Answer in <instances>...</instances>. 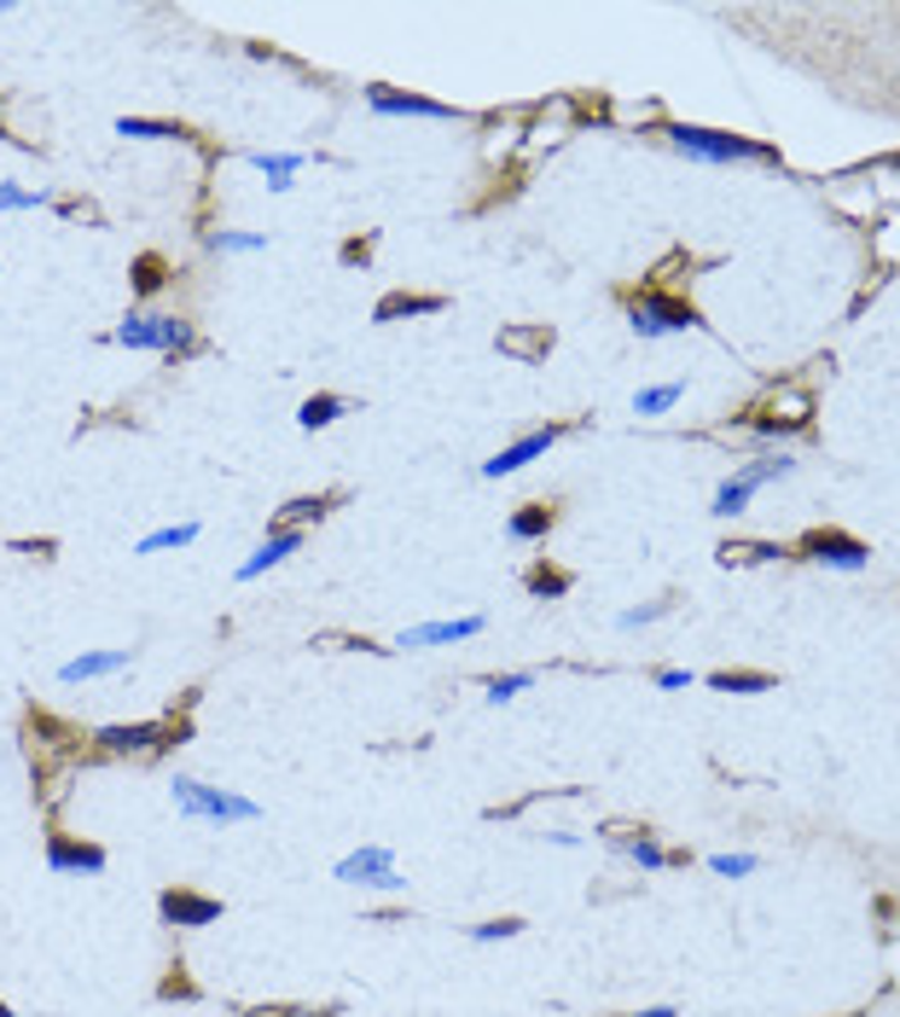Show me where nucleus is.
I'll return each instance as SVG.
<instances>
[{"mask_svg":"<svg viewBox=\"0 0 900 1017\" xmlns=\"http://www.w3.org/2000/svg\"><path fill=\"white\" fill-rule=\"evenodd\" d=\"M169 797H175V808L187 814V820H210V826H251V820H262V808L251 797L221 791V785H198V780H187V773H175V780H169Z\"/></svg>","mask_w":900,"mask_h":1017,"instance_id":"obj_1","label":"nucleus"},{"mask_svg":"<svg viewBox=\"0 0 900 1017\" xmlns=\"http://www.w3.org/2000/svg\"><path fill=\"white\" fill-rule=\"evenodd\" d=\"M291 553H302V529H274V535H268V541H262L251 559L238 564V582H262L268 570H279V564L291 559Z\"/></svg>","mask_w":900,"mask_h":1017,"instance_id":"obj_13","label":"nucleus"},{"mask_svg":"<svg viewBox=\"0 0 900 1017\" xmlns=\"http://www.w3.org/2000/svg\"><path fill=\"white\" fill-rule=\"evenodd\" d=\"M157 913L169 925H180V930H198V925H215L221 919V902H215V895H198V889H163Z\"/></svg>","mask_w":900,"mask_h":1017,"instance_id":"obj_10","label":"nucleus"},{"mask_svg":"<svg viewBox=\"0 0 900 1017\" xmlns=\"http://www.w3.org/2000/svg\"><path fill=\"white\" fill-rule=\"evenodd\" d=\"M755 431H762V436H796L802 424H790V419H779V413H762V419H755Z\"/></svg>","mask_w":900,"mask_h":1017,"instance_id":"obj_37","label":"nucleus"},{"mask_svg":"<svg viewBox=\"0 0 900 1017\" xmlns=\"http://www.w3.org/2000/svg\"><path fill=\"white\" fill-rule=\"evenodd\" d=\"M180 721H111L93 732V744L105 750V756H157V750L180 744Z\"/></svg>","mask_w":900,"mask_h":1017,"instance_id":"obj_4","label":"nucleus"},{"mask_svg":"<svg viewBox=\"0 0 900 1017\" xmlns=\"http://www.w3.org/2000/svg\"><path fill=\"white\" fill-rule=\"evenodd\" d=\"M47 203H58L47 187H12V180H0V210H47Z\"/></svg>","mask_w":900,"mask_h":1017,"instance_id":"obj_30","label":"nucleus"},{"mask_svg":"<svg viewBox=\"0 0 900 1017\" xmlns=\"http://www.w3.org/2000/svg\"><path fill=\"white\" fill-rule=\"evenodd\" d=\"M714 559H721L726 570L732 564H773V559H785V546H773V541H726Z\"/></svg>","mask_w":900,"mask_h":1017,"instance_id":"obj_24","label":"nucleus"},{"mask_svg":"<svg viewBox=\"0 0 900 1017\" xmlns=\"http://www.w3.org/2000/svg\"><path fill=\"white\" fill-rule=\"evenodd\" d=\"M616 838H622V849H627V861L633 866H640V872H663V866H680L686 861V854H674V849H663L657 843V831H616Z\"/></svg>","mask_w":900,"mask_h":1017,"instance_id":"obj_15","label":"nucleus"},{"mask_svg":"<svg viewBox=\"0 0 900 1017\" xmlns=\"http://www.w3.org/2000/svg\"><path fill=\"white\" fill-rule=\"evenodd\" d=\"M366 106L378 117H431V122H459L454 106L442 99H424V93H401V88H366Z\"/></svg>","mask_w":900,"mask_h":1017,"instance_id":"obj_9","label":"nucleus"},{"mask_svg":"<svg viewBox=\"0 0 900 1017\" xmlns=\"http://www.w3.org/2000/svg\"><path fill=\"white\" fill-rule=\"evenodd\" d=\"M116 134H129V140H187L180 122H157V117H116Z\"/></svg>","mask_w":900,"mask_h":1017,"instance_id":"obj_25","label":"nucleus"},{"mask_svg":"<svg viewBox=\"0 0 900 1017\" xmlns=\"http://www.w3.org/2000/svg\"><path fill=\"white\" fill-rule=\"evenodd\" d=\"M558 436H564V424H546V431H529V436H518L511 447H500L495 460H482V477H488V483H500V477H518L529 460H541L546 447H558Z\"/></svg>","mask_w":900,"mask_h":1017,"instance_id":"obj_8","label":"nucleus"},{"mask_svg":"<svg viewBox=\"0 0 900 1017\" xmlns=\"http://www.w3.org/2000/svg\"><path fill=\"white\" fill-rule=\"evenodd\" d=\"M244 1017H337V1012L332 1006H320V1012L314 1006H279V1012H244Z\"/></svg>","mask_w":900,"mask_h":1017,"instance_id":"obj_38","label":"nucleus"},{"mask_svg":"<svg viewBox=\"0 0 900 1017\" xmlns=\"http://www.w3.org/2000/svg\"><path fill=\"white\" fill-rule=\"evenodd\" d=\"M488 628L482 610H465V617H442V622H419V628H401V651H431V645H459V640H477Z\"/></svg>","mask_w":900,"mask_h":1017,"instance_id":"obj_7","label":"nucleus"},{"mask_svg":"<svg viewBox=\"0 0 900 1017\" xmlns=\"http://www.w3.org/2000/svg\"><path fill=\"white\" fill-rule=\"evenodd\" d=\"M129 663H134V651H129V645L81 651V657H70L65 668H58V681H65V686H81V681H105V675H122Z\"/></svg>","mask_w":900,"mask_h":1017,"instance_id":"obj_11","label":"nucleus"},{"mask_svg":"<svg viewBox=\"0 0 900 1017\" xmlns=\"http://www.w3.org/2000/svg\"><path fill=\"white\" fill-rule=\"evenodd\" d=\"M337 884H366V889H401L407 878L396 872V854L384 849V843H360V849H349L337 861V872H332Z\"/></svg>","mask_w":900,"mask_h":1017,"instance_id":"obj_5","label":"nucleus"},{"mask_svg":"<svg viewBox=\"0 0 900 1017\" xmlns=\"http://www.w3.org/2000/svg\"><path fill=\"white\" fill-rule=\"evenodd\" d=\"M523 936V919H488V925H470V942H511Z\"/></svg>","mask_w":900,"mask_h":1017,"instance_id":"obj_36","label":"nucleus"},{"mask_svg":"<svg viewBox=\"0 0 900 1017\" xmlns=\"http://www.w3.org/2000/svg\"><path fill=\"white\" fill-rule=\"evenodd\" d=\"M755 866H762L755 854H709V872H714V878H749Z\"/></svg>","mask_w":900,"mask_h":1017,"instance_id":"obj_35","label":"nucleus"},{"mask_svg":"<svg viewBox=\"0 0 900 1017\" xmlns=\"http://www.w3.org/2000/svg\"><path fill=\"white\" fill-rule=\"evenodd\" d=\"M668 617V599H651V605H633V610H622L616 617V628L622 634H633V628H651V622H663Z\"/></svg>","mask_w":900,"mask_h":1017,"instance_id":"obj_34","label":"nucleus"},{"mask_svg":"<svg viewBox=\"0 0 900 1017\" xmlns=\"http://www.w3.org/2000/svg\"><path fill=\"white\" fill-rule=\"evenodd\" d=\"M523 582H529V594H535V599H564L569 594V576H564V570H552V564H535Z\"/></svg>","mask_w":900,"mask_h":1017,"instance_id":"obj_31","label":"nucleus"},{"mask_svg":"<svg viewBox=\"0 0 900 1017\" xmlns=\"http://www.w3.org/2000/svg\"><path fill=\"white\" fill-rule=\"evenodd\" d=\"M343 413H349V401L332 396V390H320V396H309V401L297 407V424H302V431H325V424L343 419Z\"/></svg>","mask_w":900,"mask_h":1017,"instance_id":"obj_21","label":"nucleus"},{"mask_svg":"<svg viewBox=\"0 0 900 1017\" xmlns=\"http://www.w3.org/2000/svg\"><path fill=\"white\" fill-rule=\"evenodd\" d=\"M325 512H332V500H325V495H302V500H291V506H279V523H274V529H302V523H320Z\"/></svg>","mask_w":900,"mask_h":1017,"instance_id":"obj_27","label":"nucleus"},{"mask_svg":"<svg viewBox=\"0 0 900 1017\" xmlns=\"http://www.w3.org/2000/svg\"><path fill=\"white\" fill-rule=\"evenodd\" d=\"M529 686H535V675H529V668L495 675V681H488V704H511V698H518V692H529Z\"/></svg>","mask_w":900,"mask_h":1017,"instance_id":"obj_33","label":"nucleus"},{"mask_svg":"<svg viewBox=\"0 0 900 1017\" xmlns=\"http://www.w3.org/2000/svg\"><path fill=\"white\" fill-rule=\"evenodd\" d=\"M47 872H105V849L81 843L70 831H53L47 838Z\"/></svg>","mask_w":900,"mask_h":1017,"instance_id":"obj_12","label":"nucleus"},{"mask_svg":"<svg viewBox=\"0 0 900 1017\" xmlns=\"http://www.w3.org/2000/svg\"><path fill=\"white\" fill-rule=\"evenodd\" d=\"M680 396H686V384H680V378L651 384V390L633 396V413H640V419H663V413H674V407H680Z\"/></svg>","mask_w":900,"mask_h":1017,"instance_id":"obj_20","label":"nucleus"},{"mask_svg":"<svg viewBox=\"0 0 900 1017\" xmlns=\"http://www.w3.org/2000/svg\"><path fill=\"white\" fill-rule=\"evenodd\" d=\"M657 686L663 692H686L691 686V668H657Z\"/></svg>","mask_w":900,"mask_h":1017,"instance_id":"obj_39","label":"nucleus"},{"mask_svg":"<svg viewBox=\"0 0 900 1017\" xmlns=\"http://www.w3.org/2000/svg\"><path fill=\"white\" fill-rule=\"evenodd\" d=\"M0 1017H18V1012H12V1006H0Z\"/></svg>","mask_w":900,"mask_h":1017,"instance_id":"obj_41","label":"nucleus"},{"mask_svg":"<svg viewBox=\"0 0 900 1017\" xmlns=\"http://www.w3.org/2000/svg\"><path fill=\"white\" fill-rule=\"evenodd\" d=\"M302 163H309L302 152H256V169L268 175V187H274V192H291V175L302 169Z\"/></svg>","mask_w":900,"mask_h":1017,"instance_id":"obj_22","label":"nucleus"},{"mask_svg":"<svg viewBox=\"0 0 900 1017\" xmlns=\"http://www.w3.org/2000/svg\"><path fill=\"white\" fill-rule=\"evenodd\" d=\"M552 523H558V506L529 500V506H518V512L505 518V535L518 541V546H535V541H546V535H552Z\"/></svg>","mask_w":900,"mask_h":1017,"instance_id":"obj_14","label":"nucleus"},{"mask_svg":"<svg viewBox=\"0 0 900 1017\" xmlns=\"http://www.w3.org/2000/svg\"><path fill=\"white\" fill-rule=\"evenodd\" d=\"M203 244H210L215 256H256V251H268V233H233V228H215V233H203Z\"/></svg>","mask_w":900,"mask_h":1017,"instance_id":"obj_23","label":"nucleus"},{"mask_svg":"<svg viewBox=\"0 0 900 1017\" xmlns=\"http://www.w3.org/2000/svg\"><path fill=\"white\" fill-rule=\"evenodd\" d=\"M111 343L122 350H146V355H163V314H129L111 325Z\"/></svg>","mask_w":900,"mask_h":1017,"instance_id":"obj_16","label":"nucleus"},{"mask_svg":"<svg viewBox=\"0 0 900 1017\" xmlns=\"http://www.w3.org/2000/svg\"><path fill=\"white\" fill-rule=\"evenodd\" d=\"M633 1017H680L674 1006H645V1012H633Z\"/></svg>","mask_w":900,"mask_h":1017,"instance_id":"obj_40","label":"nucleus"},{"mask_svg":"<svg viewBox=\"0 0 900 1017\" xmlns=\"http://www.w3.org/2000/svg\"><path fill=\"white\" fill-rule=\"evenodd\" d=\"M546 350H552L546 325H511V332H500V355H511V361H541Z\"/></svg>","mask_w":900,"mask_h":1017,"instance_id":"obj_17","label":"nucleus"},{"mask_svg":"<svg viewBox=\"0 0 900 1017\" xmlns=\"http://www.w3.org/2000/svg\"><path fill=\"white\" fill-rule=\"evenodd\" d=\"M714 692H773V675H762V668H721V675H709Z\"/></svg>","mask_w":900,"mask_h":1017,"instance_id":"obj_28","label":"nucleus"},{"mask_svg":"<svg viewBox=\"0 0 900 1017\" xmlns=\"http://www.w3.org/2000/svg\"><path fill=\"white\" fill-rule=\"evenodd\" d=\"M447 309V297H407V291H396V297H384L378 302V320H401V314H442Z\"/></svg>","mask_w":900,"mask_h":1017,"instance_id":"obj_26","label":"nucleus"},{"mask_svg":"<svg viewBox=\"0 0 900 1017\" xmlns=\"http://www.w3.org/2000/svg\"><path fill=\"white\" fill-rule=\"evenodd\" d=\"M663 140L674 152L698 157V163H749V157H773V146L762 140H744V134H726V129H703V122H668Z\"/></svg>","mask_w":900,"mask_h":1017,"instance_id":"obj_2","label":"nucleus"},{"mask_svg":"<svg viewBox=\"0 0 900 1017\" xmlns=\"http://www.w3.org/2000/svg\"><path fill=\"white\" fill-rule=\"evenodd\" d=\"M802 559H813V564H825V570H866L871 564V546L866 541H854V535H843V529H813V535L802 541Z\"/></svg>","mask_w":900,"mask_h":1017,"instance_id":"obj_6","label":"nucleus"},{"mask_svg":"<svg viewBox=\"0 0 900 1017\" xmlns=\"http://www.w3.org/2000/svg\"><path fill=\"white\" fill-rule=\"evenodd\" d=\"M627 325L640 332L645 343H657V338H680V332H698V309H691L686 297H674V291H645V297H633L627 302Z\"/></svg>","mask_w":900,"mask_h":1017,"instance_id":"obj_3","label":"nucleus"},{"mask_svg":"<svg viewBox=\"0 0 900 1017\" xmlns=\"http://www.w3.org/2000/svg\"><path fill=\"white\" fill-rule=\"evenodd\" d=\"M192 541H198V523L187 518V523H163V529H152V535H140L134 553H140V559H152V553H180V546H192Z\"/></svg>","mask_w":900,"mask_h":1017,"instance_id":"obj_19","label":"nucleus"},{"mask_svg":"<svg viewBox=\"0 0 900 1017\" xmlns=\"http://www.w3.org/2000/svg\"><path fill=\"white\" fill-rule=\"evenodd\" d=\"M749 500H755V477L738 465V472H732L721 488H714V506H709V512H714V518H738Z\"/></svg>","mask_w":900,"mask_h":1017,"instance_id":"obj_18","label":"nucleus"},{"mask_svg":"<svg viewBox=\"0 0 900 1017\" xmlns=\"http://www.w3.org/2000/svg\"><path fill=\"white\" fill-rule=\"evenodd\" d=\"M163 285H169V262H163V256H152V251H146V256L134 262V291H140V297H157Z\"/></svg>","mask_w":900,"mask_h":1017,"instance_id":"obj_29","label":"nucleus"},{"mask_svg":"<svg viewBox=\"0 0 900 1017\" xmlns=\"http://www.w3.org/2000/svg\"><path fill=\"white\" fill-rule=\"evenodd\" d=\"M744 472L755 477V488H767V483H779V477H790V472H796V460H790V454H762V460H749Z\"/></svg>","mask_w":900,"mask_h":1017,"instance_id":"obj_32","label":"nucleus"}]
</instances>
